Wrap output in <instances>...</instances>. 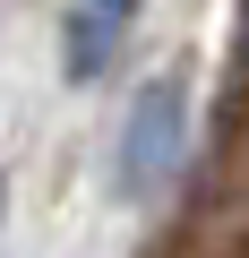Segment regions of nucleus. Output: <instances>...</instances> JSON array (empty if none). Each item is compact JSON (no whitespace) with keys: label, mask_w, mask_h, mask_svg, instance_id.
Wrapping results in <instances>:
<instances>
[{"label":"nucleus","mask_w":249,"mask_h":258,"mask_svg":"<svg viewBox=\"0 0 249 258\" xmlns=\"http://www.w3.org/2000/svg\"><path fill=\"white\" fill-rule=\"evenodd\" d=\"M181 155H189V78H181V69H155V78L129 95V120H120L112 198H120V207H146L155 189L181 181Z\"/></svg>","instance_id":"f257e3e1"},{"label":"nucleus","mask_w":249,"mask_h":258,"mask_svg":"<svg viewBox=\"0 0 249 258\" xmlns=\"http://www.w3.org/2000/svg\"><path fill=\"white\" fill-rule=\"evenodd\" d=\"M138 9H146V0H69V9H60V69H69L77 86H86V78H103V69H112V52L129 43Z\"/></svg>","instance_id":"f03ea898"},{"label":"nucleus","mask_w":249,"mask_h":258,"mask_svg":"<svg viewBox=\"0 0 249 258\" xmlns=\"http://www.w3.org/2000/svg\"><path fill=\"white\" fill-rule=\"evenodd\" d=\"M249 138V0L232 18V52H223V95H215V164H232Z\"/></svg>","instance_id":"7ed1b4c3"},{"label":"nucleus","mask_w":249,"mask_h":258,"mask_svg":"<svg viewBox=\"0 0 249 258\" xmlns=\"http://www.w3.org/2000/svg\"><path fill=\"white\" fill-rule=\"evenodd\" d=\"M0 215H9V172H0Z\"/></svg>","instance_id":"20e7f679"}]
</instances>
